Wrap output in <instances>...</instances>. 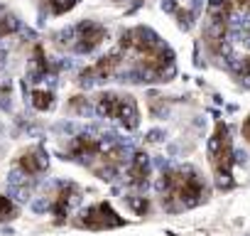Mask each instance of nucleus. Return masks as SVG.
<instances>
[{
    "instance_id": "f257e3e1",
    "label": "nucleus",
    "mask_w": 250,
    "mask_h": 236,
    "mask_svg": "<svg viewBox=\"0 0 250 236\" xmlns=\"http://www.w3.org/2000/svg\"><path fill=\"white\" fill-rule=\"evenodd\" d=\"M162 189H165V199L174 202L179 207H191L199 204L201 197L206 194V187L201 182V177L191 170H177V172H167L162 180Z\"/></svg>"
},
{
    "instance_id": "f03ea898",
    "label": "nucleus",
    "mask_w": 250,
    "mask_h": 236,
    "mask_svg": "<svg viewBox=\"0 0 250 236\" xmlns=\"http://www.w3.org/2000/svg\"><path fill=\"white\" fill-rule=\"evenodd\" d=\"M211 165L213 172L218 177V182L230 177V167H233V148H230V138H228V128L223 123L216 126L213 141H211Z\"/></svg>"
},
{
    "instance_id": "7ed1b4c3",
    "label": "nucleus",
    "mask_w": 250,
    "mask_h": 236,
    "mask_svg": "<svg viewBox=\"0 0 250 236\" xmlns=\"http://www.w3.org/2000/svg\"><path fill=\"white\" fill-rule=\"evenodd\" d=\"M98 111L105 113L108 118H118V121H123L128 128L138 126V108H135V101L130 96H115V94L101 96Z\"/></svg>"
},
{
    "instance_id": "20e7f679",
    "label": "nucleus",
    "mask_w": 250,
    "mask_h": 236,
    "mask_svg": "<svg viewBox=\"0 0 250 236\" xmlns=\"http://www.w3.org/2000/svg\"><path fill=\"white\" fill-rule=\"evenodd\" d=\"M125 219H120L110 204L101 202V204H93L91 209L83 212V216L79 219V226H86V229H113V226H120Z\"/></svg>"
},
{
    "instance_id": "39448f33",
    "label": "nucleus",
    "mask_w": 250,
    "mask_h": 236,
    "mask_svg": "<svg viewBox=\"0 0 250 236\" xmlns=\"http://www.w3.org/2000/svg\"><path fill=\"white\" fill-rule=\"evenodd\" d=\"M105 40V30L96 23H81L76 27V49L79 52H91Z\"/></svg>"
},
{
    "instance_id": "423d86ee",
    "label": "nucleus",
    "mask_w": 250,
    "mask_h": 236,
    "mask_svg": "<svg viewBox=\"0 0 250 236\" xmlns=\"http://www.w3.org/2000/svg\"><path fill=\"white\" fill-rule=\"evenodd\" d=\"M18 165H20L22 172L37 175V172H42V170L47 167V158H44V153H42L40 148H30V150H25V153L20 155Z\"/></svg>"
},
{
    "instance_id": "0eeeda50",
    "label": "nucleus",
    "mask_w": 250,
    "mask_h": 236,
    "mask_svg": "<svg viewBox=\"0 0 250 236\" xmlns=\"http://www.w3.org/2000/svg\"><path fill=\"white\" fill-rule=\"evenodd\" d=\"M128 180H130V185H145L147 182V160L143 158V155H138L135 160H133V165L128 167Z\"/></svg>"
},
{
    "instance_id": "6e6552de",
    "label": "nucleus",
    "mask_w": 250,
    "mask_h": 236,
    "mask_svg": "<svg viewBox=\"0 0 250 236\" xmlns=\"http://www.w3.org/2000/svg\"><path fill=\"white\" fill-rule=\"evenodd\" d=\"M40 3H42L52 15H62V13H66V10H71V8L76 5V0H40Z\"/></svg>"
},
{
    "instance_id": "1a4fd4ad",
    "label": "nucleus",
    "mask_w": 250,
    "mask_h": 236,
    "mask_svg": "<svg viewBox=\"0 0 250 236\" xmlns=\"http://www.w3.org/2000/svg\"><path fill=\"white\" fill-rule=\"evenodd\" d=\"M15 214H18L15 204H13L8 197H3V194H0V221H8V219H13Z\"/></svg>"
},
{
    "instance_id": "9d476101",
    "label": "nucleus",
    "mask_w": 250,
    "mask_h": 236,
    "mask_svg": "<svg viewBox=\"0 0 250 236\" xmlns=\"http://www.w3.org/2000/svg\"><path fill=\"white\" fill-rule=\"evenodd\" d=\"M15 30H18L15 18L8 15V13H0V37H5V35H10V32H15Z\"/></svg>"
},
{
    "instance_id": "9b49d317",
    "label": "nucleus",
    "mask_w": 250,
    "mask_h": 236,
    "mask_svg": "<svg viewBox=\"0 0 250 236\" xmlns=\"http://www.w3.org/2000/svg\"><path fill=\"white\" fill-rule=\"evenodd\" d=\"M32 103H35V108L44 111V108L52 106V94H49V91H35V94H32Z\"/></svg>"
},
{
    "instance_id": "f8f14e48",
    "label": "nucleus",
    "mask_w": 250,
    "mask_h": 236,
    "mask_svg": "<svg viewBox=\"0 0 250 236\" xmlns=\"http://www.w3.org/2000/svg\"><path fill=\"white\" fill-rule=\"evenodd\" d=\"M243 138H245V143L250 145V118H248V121L243 123Z\"/></svg>"
},
{
    "instance_id": "ddd939ff",
    "label": "nucleus",
    "mask_w": 250,
    "mask_h": 236,
    "mask_svg": "<svg viewBox=\"0 0 250 236\" xmlns=\"http://www.w3.org/2000/svg\"><path fill=\"white\" fill-rule=\"evenodd\" d=\"M243 76H245V79L250 81V57H248V59L243 62Z\"/></svg>"
}]
</instances>
